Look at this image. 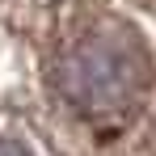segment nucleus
<instances>
[{"instance_id":"f257e3e1","label":"nucleus","mask_w":156,"mask_h":156,"mask_svg":"<svg viewBox=\"0 0 156 156\" xmlns=\"http://www.w3.org/2000/svg\"><path fill=\"white\" fill-rule=\"evenodd\" d=\"M148 80L144 51L127 34H93L80 38L55 63V89L84 114L127 110Z\"/></svg>"},{"instance_id":"f03ea898","label":"nucleus","mask_w":156,"mask_h":156,"mask_svg":"<svg viewBox=\"0 0 156 156\" xmlns=\"http://www.w3.org/2000/svg\"><path fill=\"white\" fill-rule=\"evenodd\" d=\"M0 156H30V152L17 144V139H0Z\"/></svg>"}]
</instances>
